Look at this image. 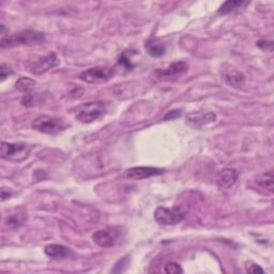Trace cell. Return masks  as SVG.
Returning <instances> with one entry per match:
<instances>
[{"label":"cell","instance_id":"obj_15","mask_svg":"<svg viewBox=\"0 0 274 274\" xmlns=\"http://www.w3.org/2000/svg\"><path fill=\"white\" fill-rule=\"evenodd\" d=\"M224 80L229 86L234 88H240L243 84H244L245 77L241 72L237 71L235 69H231L224 73Z\"/></svg>","mask_w":274,"mask_h":274},{"label":"cell","instance_id":"obj_3","mask_svg":"<svg viewBox=\"0 0 274 274\" xmlns=\"http://www.w3.org/2000/svg\"><path fill=\"white\" fill-rule=\"evenodd\" d=\"M105 104L103 102H89L77 108L75 117L82 123H91L104 114Z\"/></svg>","mask_w":274,"mask_h":274},{"label":"cell","instance_id":"obj_2","mask_svg":"<svg viewBox=\"0 0 274 274\" xmlns=\"http://www.w3.org/2000/svg\"><path fill=\"white\" fill-rule=\"evenodd\" d=\"M32 147L25 143H5L1 144V157L10 162L20 163L26 160Z\"/></svg>","mask_w":274,"mask_h":274},{"label":"cell","instance_id":"obj_10","mask_svg":"<svg viewBox=\"0 0 274 274\" xmlns=\"http://www.w3.org/2000/svg\"><path fill=\"white\" fill-rule=\"evenodd\" d=\"M187 70H188V64L185 61H177L167 66L166 69L156 70L154 72V74L159 78H165V77L172 78V77L183 75L184 73L187 72Z\"/></svg>","mask_w":274,"mask_h":274},{"label":"cell","instance_id":"obj_27","mask_svg":"<svg viewBox=\"0 0 274 274\" xmlns=\"http://www.w3.org/2000/svg\"><path fill=\"white\" fill-rule=\"evenodd\" d=\"M179 116H181V111L179 109H176V111H170L165 117H164V120H170V119H175L178 118Z\"/></svg>","mask_w":274,"mask_h":274},{"label":"cell","instance_id":"obj_11","mask_svg":"<svg viewBox=\"0 0 274 274\" xmlns=\"http://www.w3.org/2000/svg\"><path fill=\"white\" fill-rule=\"evenodd\" d=\"M216 116L213 113H193L186 117V122L188 125L195 127V129H199V127H203L204 125L214 122Z\"/></svg>","mask_w":274,"mask_h":274},{"label":"cell","instance_id":"obj_28","mask_svg":"<svg viewBox=\"0 0 274 274\" xmlns=\"http://www.w3.org/2000/svg\"><path fill=\"white\" fill-rule=\"evenodd\" d=\"M11 195H12V193L9 190H5V188H1V199H2V202H4L5 199L10 198Z\"/></svg>","mask_w":274,"mask_h":274},{"label":"cell","instance_id":"obj_17","mask_svg":"<svg viewBox=\"0 0 274 274\" xmlns=\"http://www.w3.org/2000/svg\"><path fill=\"white\" fill-rule=\"evenodd\" d=\"M145 47L148 54L152 57H161L165 54L166 51L165 45H163L157 41H148L147 43L145 44Z\"/></svg>","mask_w":274,"mask_h":274},{"label":"cell","instance_id":"obj_18","mask_svg":"<svg viewBox=\"0 0 274 274\" xmlns=\"http://www.w3.org/2000/svg\"><path fill=\"white\" fill-rule=\"evenodd\" d=\"M27 221V215L26 213L24 212H20V213H14V214H11L7 221H5V225L9 226L10 228H20L21 226H23L24 224L26 223Z\"/></svg>","mask_w":274,"mask_h":274},{"label":"cell","instance_id":"obj_24","mask_svg":"<svg viewBox=\"0 0 274 274\" xmlns=\"http://www.w3.org/2000/svg\"><path fill=\"white\" fill-rule=\"evenodd\" d=\"M259 48H261L263 51H266V52H272L273 50V43L270 41V42H268V41H259L257 42V44H256Z\"/></svg>","mask_w":274,"mask_h":274},{"label":"cell","instance_id":"obj_20","mask_svg":"<svg viewBox=\"0 0 274 274\" xmlns=\"http://www.w3.org/2000/svg\"><path fill=\"white\" fill-rule=\"evenodd\" d=\"M129 264H130V258H129V256H125L122 259H120L118 263L114 266L112 272L113 273H122L127 269Z\"/></svg>","mask_w":274,"mask_h":274},{"label":"cell","instance_id":"obj_6","mask_svg":"<svg viewBox=\"0 0 274 274\" xmlns=\"http://www.w3.org/2000/svg\"><path fill=\"white\" fill-rule=\"evenodd\" d=\"M115 75V69L106 68V66H95L90 68L80 74V80L89 84L106 83L112 80Z\"/></svg>","mask_w":274,"mask_h":274},{"label":"cell","instance_id":"obj_16","mask_svg":"<svg viewBox=\"0 0 274 274\" xmlns=\"http://www.w3.org/2000/svg\"><path fill=\"white\" fill-rule=\"evenodd\" d=\"M248 4H249V2H247V1H234V0L231 1V0H229V1L224 2L217 12H218V14H221V15H226V14H230V13H234V12L239 11L240 9H244Z\"/></svg>","mask_w":274,"mask_h":274},{"label":"cell","instance_id":"obj_4","mask_svg":"<svg viewBox=\"0 0 274 274\" xmlns=\"http://www.w3.org/2000/svg\"><path fill=\"white\" fill-rule=\"evenodd\" d=\"M32 127L41 133L55 135L65 129V123L62 119L50 117V116H41L33 121Z\"/></svg>","mask_w":274,"mask_h":274},{"label":"cell","instance_id":"obj_23","mask_svg":"<svg viewBox=\"0 0 274 274\" xmlns=\"http://www.w3.org/2000/svg\"><path fill=\"white\" fill-rule=\"evenodd\" d=\"M12 73H13L12 69L10 66L5 65L4 63H2L1 66H0V77H1V81H4L5 78L9 77V75L12 74Z\"/></svg>","mask_w":274,"mask_h":274},{"label":"cell","instance_id":"obj_25","mask_svg":"<svg viewBox=\"0 0 274 274\" xmlns=\"http://www.w3.org/2000/svg\"><path fill=\"white\" fill-rule=\"evenodd\" d=\"M22 104L24 106H33L34 105V96L32 94H26L22 99Z\"/></svg>","mask_w":274,"mask_h":274},{"label":"cell","instance_id":"obj_8","mask_svg":"<svg viewBox=\"0 0 274 274\" xmlns=\"http://www.w3.org/2000/svg\"><path fill=\"white\" fill-rule=\"evenodd\" d=\"M59 64V60L55 54H50L45 57H41L38 60H34L33 62L28 65L29 72H31L32 74H42L50 71L51 69Z\"/></svg>","mask_w":274,"mask_h":274},{"label":"cell","instance_id":"obj_26","mask_svg":"<svg viewBox=\"0 0 274 274\" xmlns=\"http://www.w3.org/2000/svg\"><path fill=\"white\" fill-rule=\"evenodd\" d=\"M246 271L248 272V273H253V274H256V273H264L265 271L261 269V268L258 266V265H255V264H253V265H251V266H247V268H246Z\"/></svg>","mask_w":274,"mask_h":274},{"label":"cell","instance_id":"obj_9","mask_svg":"<svg viewBox=\"0 0 274 274\" xmlns=\"http://www.w3.org/2000/svg\"><path fill=\"white\" fill-rule=\"evenodd\" d=\"M164 173V169L157 167H150V166H138L132 167L126 170V178L129 180L137 181L143 180L146 178L153 177V176H159Z\"/></svg>","mask_w":274,"mask_h":274},{"label":"cell","instance_id":"obj_1","mask_svg":"<svg viewBox=\"0 0 274 274\" xmlns=\"http://www.w3.org/2000/svg\"><path fill=\"white\" fill-rule=\"evenodd\" d=\"M44 41V33L35 31V30H24V31L2 36L0 45L2 48H12L23 45H39Z\"/></svg>","mask_w":274,"mask_h":274},{"label":"cell","instance_id":"obj_14","mask_svg":"<svg viewBox=\"0 0 274 274\" xmlns=\"http://www.w3.org/2000/svg\"><path fill=\"white\" fill-rule=\"evenodd\" d=\"M44 252L47 255L48 257L51 258H65L69 257L70 255L72 254V252L70 251V248H68L64 245H60V244H50L45 246Z\"/></svg>","mask_w":274,"mask_h":274},{"label":"cell","instance_id":"obj_12","mask_svg":"<svg viewBox=\"0 0 274 274\" xmlns=\"http://www.w3.org/2000/svg\"><path fill=\"white\" fill-rule=\"evenodd\" d=\"M238 180V172L234 168H225L217 174L216 183L221 188H230Z\"/></svg>","mask_w":274,"mask_h":274},{"label":"cell","instance_id":"obj_7","mask_svg":"<svg viewBox=\"0 0 274 274\" xmlns=\"http://www.w3.org/2000/svg\"><path fill=\"white\" fill-rule=\"evenodd\" d=\"M185 213L178 208H166V207H159L154 212L155 221L165 226L177 225L184 220Z\"/></svg>","mask_w":274,"mask_h":274},{"label":"cell","instance_id":"obj_5","mask_svg":"<svg viewBox=\"0 0 274 274\" xmlns=\"http://www.w3.org/2000/svg\"><path fill=\"white\" fill-rule=\"evenodd\" d=\"M122 238V230L119 227H109L97 230L92 235V240L101 247H112Z\"/></svg>","mask_w":274,"mask_h":274},{"label":"cell","instance_id":"obj_13","mask_svg":"<svg viewBox=\"0 0 274 274\" xmlns=\"http://www.w3.org/2000/svg\"><path fill=\"white\" fill-rule=\"evenodd\" d=\"M253 187L256 188V191L263 194H272L273 193V175L272 173H268L264 175H259L255 177L253 180Z\"/></svg>","mask_w":274,"mask_h":274},{"label":"cell","instance_id":"obj_19","mask_svg":"<svg viewBox=\"0 0 274 274\" xmlns=\"http://www.w3.org/2000/svg\"><path fill=\"white\" fill-rule=\"evenodd\" d=\"M34 81L30 80L28 77H21L15 84V88L21 92H29L34 88Z\"/></svg>","mask_w":274,"mask_h":274},{"label":"cell","instance_id":"obj_22","mask_svg":"<svg viewBox=\"0 0 274 274\" xmlns=\"http://www.w3.org/2000/svg\"><path fill=\"white\" fill-rule=\"evenodd\" d=\"M118 63L121 64L122 66H124L126 70H132L134 68V65L131 62V59H130L129 56H127L126 53L121 54V56L118 59Z\"/></svg>","mask_w":274,"mask_h":274},{"label":"cell","instance_id":"obj_21","mask_svg":"<svg viewBox=\"0 0 274 274\" xmlns=\"http://www.w3.org/2000/svg\"><path fill=\"white\" fill-rule=\"evenodd\" d=\"M164 271L167 274H176V273H183V269H182L181 266L177 263H174V261H169L164 267Z\"/></svg>","mask_w":274,"mask_h":274}]
</instances>
